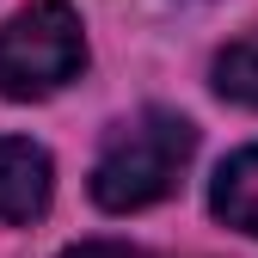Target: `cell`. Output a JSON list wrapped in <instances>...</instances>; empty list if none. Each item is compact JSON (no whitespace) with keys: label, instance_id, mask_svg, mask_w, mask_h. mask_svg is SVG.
Here are the masks:
<instances>
[{"label":"cell","instance_id":"obj_1","mask_svg":"<svg viewBox=\"0 0 258 258\" xmlns=\"http://www.w3.org/2000/svg\"><path fill=\"white\" fill-rule=\"evenodd\" d=\"M190 154H197V123L166 111V105H142L136 117H123L105 136L86 190L105 215H136L160 197H172V184L190 166Z\"/></svg>","mask_w":258,"mask_h":258},{"label":"cell","instance_id":"obj_2","mask_svg":"<svg viewBox=\"0 0 258 258\" xmlns=\"http://www.w3.org/2000/svg\"><path fill=\"white\" fill-rule=\"evenodd\" d=\"M86 68V25L68 0H31L0 25V99L37 105Z\"/></svg>","mask_w":258,"mask_h":258},{"label":"cell","instance_id":"obj_3","mask_svg":"<svg viewBox=\"0 0 258 258\" xmlns=\"http://www.w3.org/2000/svg\"><path fill=\"white\" fill-rule=\"evenodd\" d=\"M55 197V160L31 136H0V221L7 228H31L43 221Z\"/></svg>","mask_w":258,"mask_h":258},{"label":"cell","instance_id":"obj_4","mask_svg":"<svg viewBox=\"0 0 258 258\" xmlns=\"http://www.w3.org/2000/svg\"><path fill=\"white\" fill-rule=\"evenodd\" d=\"M209 215L258 240V148H234L209 178Z\"/></svg>","mask_w":258,"mask_h":258},{"label":"cell","instance_id":"obj_5","mask_svg":"<svg viewBox=\"0 0 258 258\" xmlns=\"http://www.w3.org/2000/svg\"><path fill=\"white\" fill-rule=\"evenodd\" d=\"M209 86H215L228 105H246V111H258V31L234 37L228 49H221V55L209 61Z\"/></svg>","mask_w":258,"mask_h":258},{"label":"cell","instance_id":"obj_6","mask_svg":"<svg viewBox=\"0 0 258 258\" xmlns=\"http://www.w3.org/2000/svg\"><path fill=\"white\" fill-rule=\"evenodd\" d=\"M61 258H154V252H142V246H123V240H80V246H68Z\"/></svg>","mask_w":258,"mask_h":258}]
</instances>
